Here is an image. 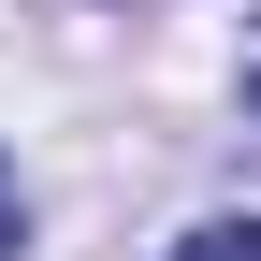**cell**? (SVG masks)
I'll return each mask as SVG.
<instances>
[{
  "mask_svg": "<svg viewBox=\"0 0 261 261\" xmlns=\"http://www.w3.org/2000/svg\"><path fill=\"white\" fill-rule=\"evenodd\" d=\"M29 247V189H15V160H0V261Z\"/></svg>",
  "mask_w": 261,
  "mask_h": 261,
  "instance_id": "cell-2",
  "label": "cell"
},
{
  "mask_svg": "<svg viewBox=\"0 0 261 261\" xmlns=\"http://www.w3.org/2000/svg\"><path fill=\"white\" fill-rule=\"evenodd\" d=\"M174 261H261V218H203V232H189Z\"/></svg>",
  "mask_w": 261,
  "mask_h": 261,
  "instance_id": "cell-1",
  "label": "cell"
},
{
  "mask_svg": "<svg viewBox=\"0 0 261 261\" xmlns=\"http://www.w3.org/2000/svg\"><path fill=\"white\" fill-rule=\"evenodd\" d=\"M247 116H261V29H247Z\"/></svg>",
  "mask_w": 261,
  "mask_h": 261,
  "instance_id": "cell-3",
  "label": "cell"
}]
</instances>
